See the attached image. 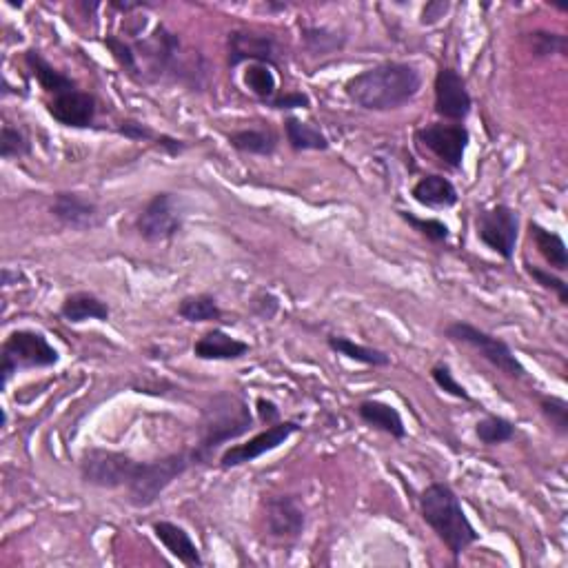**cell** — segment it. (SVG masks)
<instances>
[{
  "mask_svg": "<svg viewBox=\"0 0 568 568\" xmlns=\"http://www.w3.org/2000/svg\"><path fill=\"white\" fill-rule=\"evenodd\" d=\"M105 47L109 49V54L111 58H114V63L125 71V74L129 78H134V80H140L142 83V74H140V63H138V54H136V49L134 45H129L127 40H123L120 36H107L105 40Z\"/></svg>",
  "mask_w": 568,
  "mask_h": 568,
  "instance_id": "35",
  "label": "cell"
},
{
  "mask_svg": "<svg viewBox=\"0 0 568 568\" xmlns=\"http://www.w3.org/2000/svg\"><path fill=\"white\" fill-rule=\"evenodd\" d=\"M269 12H284V9H287V3H267L265 5Z\"/></svg>",
  "mask_w": 568,
  "mask_h": 568,
  "instance_id": "47",
  "label": "cell"
},
{
  "mask_svg": "<svg viewBox=\"0 0 568 568\" xmlns=\"http://www.w3.org/2000/svg\"><path fill=\"white\" fill-rule=\"evenodd\" d=\"M298 431H300L298 422L280 420L276 424L267 426V429L260 431L258 435H253V438H249L247 442L227 446V449L220 455L218 466L222 471H231V469H238V466L256 462L262 458V455L280 449V446L287 440H291Z\"/></svg>",
  "mask_w": 568,
  "mask_h": 568,
  "instance_id": "11",
  "label": "cell"
},
{
  "mask_svg": "<svg viewBox=\"0 0 568 568\" xmlns=\"http://www.w3.org/2000/svg\"><path fill=\"white\" fill-rule=\"evenodd\" d=\"M60 362V353L43 331L16 329L7 336L0 349V384L9 387L18 371L49 369Z\"/></svg>",
  "mask_w": 568,
  "mask_h": 568,
  "instance_id": "5",
  "label": "cell"
},
{
  "mask_svg": "<svg viewBox=\"0 0 568 568\" xmlns=\"http://www.w3.org/2000/svg\"><path fill=\"white\" fill-rule=\"evenodd\" d=\"M34 145L32 138L27 136V131L23 127H14L5 123L0 129V158L3 160H16V158H27L32 156Z\"/></svg>",
  "mask_w": 568,
  "mask_h": 568,
  "instance_id": "33",
  "label": "cell"
},
{
  "mask_svg": "<svg viewBox=\"0 0 568 568\" xmlns=\"http://www.w3.org/2000/svg\"><path fill=\"white\" fill-rule=\"evenodd\" d=\"M515 424L504 418V415H495V413H486L482 420H478L475 424V438H478L484 446H500L511 442L515 438Z\"/></svg>",
  "mask_w": 568,
  "mask_h": 568,
  "instance_id": "30",
  "label": "cell"
},
{
  "mask_svg": "<svg viewBox=\"0 0 568 568\" xmlns=\"http://www.w3.org/2000/svg\"><path fill=\"white\" fill-rule=\"evenodd\" d=\"M475 238L502 260L511 262L515 258L517 240H520V213L509 205H495L478 211Z\"/></svg>",
  "mask_w": 568,
  "mask_h": 568,
  "instance_id": "9",
  "label": "cell"
},
{
  "mask_svg": "<svg viewBox=\"0 0 568 568\" xmlns=\"http://www.w3.org/2000/svg\"><path fill=\"white\" fill-rule=\"evenodd\" d=\"M227 63L238 67L242 63H265L278 67V43L271 34L249 32V29H233L227 36Z\"/></svg>",
  "mask_w": 568,
  "mask_h": 568,
  "instance_id": "17",
  "label": "cell"
},
{
  "mask_svg": "<svg viewBox=\"0 0 568 568\" xmlns=\"http://www.w3.org/2000/svg\"><path fill=\"white\" fill-rule=\"evenodd\" d=\"M191 466H196L191 451H178L158 460L136 462V469L125 486L127 502L134 506V509H149V506H154L160 500L162 493H165L171 484L191 469Z\"/></svg>",
  "mask_w": 568,
  "mask_h": 568,
  "instance_id": "4",
  "label": "cell"
},
{
  "mask_svg": "<svg viewBox=\"0 0 568 568\" xmlns=\"http://www.w3.org/2000/svg\"><path fill=\"white\" fill-rule=\"evenodd\" d=\"M185 225V202L171 191H158L136 218V231L145 242L174 240Z\"/></svg>",
  "mask_w": 568,
  "mask_h": 568,
  "instance_id": "8",
  "label": "cell"
},
{
  "mask_svg": "<svg viewBox=\"0 0 568 568\" xmlns=\"http://www.w3.org/2000/svg\"><path fill=\"white\" fill-rule=\"evenodd\" d=\"M420 515L424 524L438 535V540L451 553L453 562L480 542V533L466 515L460 495L451 484L431 482L420 495Z\"/></svg>",
  "mask_w": 568,
  "mask_h": 568,
  "instance_id": "2",
  "label": "cell"
},
{
  "mask_svg": "<svg viewBox=\"0 0 568 568\" xmlns=\"http://www.w3.org/2000/svg\"><path fill=\"white\" fill-rule=\"evenodd\" d=\"M116 131L120 136L131 140V142H154L156 136H158L149 125L140 123V120H131V118L123 120V123L116 127Z\"/></svg>",
  "mask_w": 568,
  "mask_h": 568,
  "instance_id": "41",
  "label": "cell"
},
{
  "mask_svg": "<svg viewBox=\"0 0 568 568\" xmlns=\"http://www.w3.org/2000/svg\"><path fill=\"white\" fill-rule=\"evenodd\" d=\"M529 236L537 253H540V256L546 260V265H549L555 273H564L568 269V249L560 233L546 229L540 225V222L531 220Z\"/></svg>",
  "mask_w": 568,
  "mask_h": 568,
  "instance_id": "24",
  "label": "cell"
},
{
  "mask_svg": "<svg viewBox=\"0 0 568 568\" xmlns=\"http://www.w3.org/2000/svg\"><path fill=\"white\" fill-rule=\"evenodd\" d=\"M60 316L69 324H83L87 320L107 322L111 318L109 302L98 298L91 291H74L60 304Z\"/></svg>",
  "mask_w": 568,
  "mask_h": 568,
  "instance_id": "22",
  "label": "cell"
},
{
  "mask_svg": "<svg viewBox=\"0 0 568 568\" xmlns=\"http://www.w3.org/2000/svg\"><path fill=\"white\" fill-rule=\"evenodd\" d=\"M265 529L280 542H296L307 526V513L293 495H269L262 500Z\"/></svg>",
  "mask_w": 568,
  "mask_h": 568,
  "instance_id": "15",
  "label": "cell"
},
{
  "mask_svg": "<svg viewBox=\"0 0 568 568\" xmlns=\"http://www.w3.org/2000/svg\"><path fill=\"white\" fill-rule=\"evenodd\" d=\"M400 218L407 222V225H411L415 231H418L422 238L433 242V245H442V242L451 238V229L446 227L444 222L438 220V218H420L411 211H400Z\"/></svg>",
  "mask_w": 568,
  "mask_h": 568,
  "instance_id": "37",
  "label": "cell"
},
{
  "mask_svg": "<svg viewBox=\"0 0 568 568\" xmlns=\"http://www.w3.org/2000/svg\"><path fill=\"white\" fill-rule=\"evenodd\" d=\"M358 415L371 429L387 433L393 440H407V424H404L402 413L393 404L382 400H362L358 404Z\"/></svg>",
  "mask_w": 568,
  "mask_h": 568,
  "instance_id": "21",
  "label": "cell"
},
{
  "mask_svg": "<svg viewBox=\"0 0 568 568\" xmlns=\"http://www.w3.org/2000/svg\"><path fill=\"white\" fill-rule=\"evenodd\" d=\"M242 80H245V87L251 91V94L262 100L265 105L278 94L276 74H273V67L265 63H249L245 74H242Z\"/></svg>",
  "mask_w": 568,
  "mask_h": 568,
  "instance_id": "31",
  "label": "cell"
},
{
  "mask_svg": "<svg viewBox=\"0 0 568 568\" xmlns=\"http://www.w3.org/2000/svg\"><path fill=\"white\" fill-rule=\"evenodd\" d=\"M284 138H287L289 147L296 154H304V151H327L331 147L329 138L322 134V129L313 127L311 123H304L298 116L284 118Z\"/></svg>",
  "mask_w": 568,
  "mask_h": 568,
  "instance_id": "27",
  "label": "cell"
},
{
  "mask_svg": "<svg viewBox=\"0 0 568 568\" xmlns=\"http://www.w3.org/2000/svg\"><path fill=\"white\" fill-rule=\"evenodd\" d=\"M136 462L125 451L105 449V446H89L80 455V480L91 489L118 491L125 489Z\"/></svg>",
  "mask_w": 568,
  "mask_h": 568,
  "instance_id": "7",
  "label": "cell"
},
{
  "mask_svg": "<svg viewBox=\"0 0 568 568\" xmlns=\"http://www.w3.org/2000/svg\"><path fill=\"white\" fill-rule=\"evenodd\" d=\"M526 45L533 58H553V56H568V36L560 32H549V29H535L526 34Z\"/></svg>",
  "mask_w": 568,
  "mask_h": 568,
  "instance_id": "32",
  "label": "cell"
},
{
  "mask_svg": "<svg viewBox=\"0 0 568 568\" xmlns=\"http://www.w3.org/2000/svg\"><path fill=\"white\" fill-rule=\"evenodd\" d=\"M156 149H160L162 154L169 156V158H178L185 154V151L189 149V142L187 140H180L176 136H169V134H158L156 140L151 142Z\"/></svg>",
  "mask_w": 568,
  "mask_h": 568,
  "instance_id": "43",
  "label": "cell"
},
{
  "mask_svg": "<svg viewBox=\"0 0 568 568\" xmlns=\"http://www.w3.org/2000/svg\"><path fill=\"white\" fill-rule=\"evenodd\" d=\"M256 411H258L260 422L267 424V426L282 420V411H280L278 404L273 402V400H269V398H262V395L256 400Z\"/></svg>",
  "mask_w": 568,
  "mask_h": 568,
  "instance_id": "44",
  "label": "cell"
},
{
  "mask_svg": "<svg viewBox=\"0 0 568 568\" xmlns=\"http://www.w3.org/2000/svg\"><path fill=\"white\" fill-rule=\"evenodd\" d=\"M140 58L145 60V67H142V83H154L160 80L162 74L174 67L178 52H180V38L178 34L169 32L165 25H158L156 32L151 34L147 40H138L134 45Z\"/></svg>",
  "mask_w": 568,
  "mask_h": 568,
  "instance_id": "16",
  "label": "cell"
},
{
  "mask_svg": "<svg viewBox=\"0 0 568 568\" xmlns=\"http://www.w3.org/2000/svg\"><path fill=\"white\" fill-rule=\"evenodd\" d=\"M302 45L307 47V52L313 56H329L333 52L347 45V36L336 32L331 27H318V25H302L300 27Z\"/></svg>",
  "mask_w": 568,
  "mask_h": 568,
  "instance_id": "28",
  "label": "cell"
},
{
  "mask_svg": "<svg viewBox=\"0 0 568 568\" xmlns=\"http://www.w3.org/2000/svg\"><path fill=\"white\" fill-rule=\"evenodd\" d=\"M256 420L242 395L233 391H218L211 395L200 413L198 444L191 449L196 464H209L220 446L247 435Z\"/></svg>",
  "mask_w": 568,
  "mask_h": 568,
  "instance_id": "3",
  "label": "cell"
},
{
  "mask_svg": "<svg viewBox=\"0 0 568 568\" xmlns=\"http://www.w3.org/2000/svg\"><path fill=\"white\" fill-rule=\"evenodd\" d=\"M435 114L446 123H464L473 111V96L466 78L453 67H440L433 80Z\"/></svg>",
  "mask_w": 568,
  "mask_h": 568,
  "instance_id": "12",
  "label": "cell"
},
{
  "mask_svg": "<svg viewBox=\"0 0 568 568\" xmlns=\"http://www.w3.org/2000/svg\"><path fill=\"white\" fill-rule=\"evenodd\" d=\"M151 531H154L156 540L162 546H165V551L171 557H176L180 564L196 566V568L205 566V560H202L200 549L196 546L194 537L189 535L185 526H180L176 522H169V520H160V522H154Z\"/></svg>",
  "mask_w": 568,
  "mask_h": 568,
  "instance_id": "18",
  "label": "cell"
},
{
  "mask_svg": "<svg viewBox=\"0 0 568 568\" xmlns=\"http://www.w3.org/2000/svg\"><path fill=\"white\" fill-rule=\"evenodd\" d=\"M431 380L435 382V387H438L440 391H444L446 395H451V398H458V400H462V402H473L471 393L466 391V387H464L462 382H458V378H455L453 369H451L446 362L433 364Z\"/></svg>",
  "mask_w": 568,
  "mask_h": 568,
  "instance_id": "38",
  "label": "cell"
},
{
  "mask_svg": "<svg viewBox=\"0 0 568 568\" xmlns=\"http://www.w3.org/2000/svg\"><path fill=\"white\" fill-rule=\"evenodd\" d=\"M411 198L426 209H451L460 202L453 182L442 174H426L411 187Z\"/></svg>",
  "mask_w": 568,
  "mask_h": 568,
  "instance_id": "20",
  "label": "cell"
},
{
  "mask_svg": "<svg viewBox=\"0 0 568 568\" xmlns=\"http://www.w3.org/2000/svg\"><path fill=\"white\" fill-rule=\"evenodd\" d=\"M415 145L438 158L444 167L462 169L466 149L471 145V131L462 123H431L415 129Z\"/></svg>",
  "mask_w": 568,
  "mask_h": 568,
  "instance_id": "10",
  "label": "cell"
},
{
  "mask_svg": "<svg viewBox=\"0 0 568 568\" xmlns=\"http://www.w3.org/2000/svg\"><path fill=\"white\" fill-rule=\"evenodd\" d=\"M45 107L47 114L52 116L58 125L69 129H89L96 123L98 116L96 96L80 89L78 85L60 91L56 96H49Z\"/></svg>",
  "mask_w": 568,
  "mask_h": 568,
  "instance_id": "14",
  "label": "cell"
},
{
  "mask_svg": "<svg viewBox=\"0 0 568 568\" xmlns=\"http://www.w3.org/2000/svg\"><path fill=\"white\" fill-rule=\"evenodd\" d=\"M249 344L229 336L222 329H211L194 342V355L205 362H233L245 358L249 353Z\"/></svg>",
  "mask_w": 568,
  "mask_h": 568,
  "instance_id": "19",
  "label": "cell"
},
{
  "mask_svg": "<svg viewBox=\"0 0 568 568\" xmlns=\"http://www.w3.org/2000/svg\"><path fill=\"white\" fill-rule=\"evenodd\" d=\"M52 216L63 227L78 233L96 231L107 222L103 207L85 194H76V191H58L52 202Z\"/></svg>",
  "mask_w": 568,
  "mask_h": 568,
  "instance_id": "13",
  "label": "cell"
},
{
  "mask_svg": "<svg viewBox=\"0 0 568 568\" xmlns=\"http://www.w3.org/2000/svg\"><path fill=\"white\" fill-rule=\"evenodd\" d=\"M267 107L276 109V111H293V109H309L311 107V98L309 94H304V91H278L276 96H273Z\"/></svg>",
  "mask_w": 568,
  "mask_h": 568,
  "instance_id": "40",
  "label": "cell"
},
{
  "mask_svg": "<svg viewBox=\"0 0 568 568\" xmlns=\"http://www.w3.org/2000/svg\"><path fill=\"white\" fill-rule=\"evenodd\" d=\"M524 271H526V276L537 284V287H542L544 291H551L562 307H568V282L560 276V273H555L553 269L531 265V262H524Z\"/></svg>",
  "mask_w": 568,
  "mask_h": 568,
  "instance_id": "36",
  "label": "cell"
},
{
  "mask_svg": "<svg viewBox=\"0 0 568 568\" xmlns=\"http://www.w3.org/2000/svg\"><path fill=\"white\" fill-rule=\"evenodd\" d=\"M537 407L557 438H568V402L562 395H537Z\"/></svg>",
  "mask_w": 568,
  "mask_h": 568,
  "instance_id": "34",
  "label": "cell"
},
{
  "mask_svg": "<svg viewBox=\"0 0 568 568\" xmlns=\"http://www.w3.org/2000/svg\"><path fill=\"white\" fill-rule=\"evenodd\" d=\"M422 74L411 63L387 60V63L373 65L347 80L344 94L355 107L364 111H395L409 105L420 94Z\"/></svg>",
  "mask_w": 568,
  "mask_h": 568,
  "instance_id": "1",
  "label": "cell"
},
{
  "mask_svg": "<svg viewBox=\"0 0 568 568\" xmlns=\"http://www.w3.org/2000/svg\"><path fill=\"white\" fill-rule=\"evenodd\" d=\"M327 347L342 355V358L353 360L358 364H364V367H373V369H384V367H391V355L382 349H375L369 347V344H360L351 338H344V336H329L327 338Z\"/></svg>",
  "mask_w": 568,
  "mask_h": 568,
  "instance_id": "25",
  "label": "cell"
},
{
  "mask_svg": "<svg viewBox=\"0 0 568 568\" xmlns=\"http://www.w3.org/2000/svg\"><path fill=\"white\" fill-rule=\"evenodd\" d=\"M249 311L260 320H273L280 313V300L273 296L271 291H258L256 296L249 300Z\"/></svg>",
  "mask_w": 568,
  "mask_h": 568,
  "instance_id": "39",
  "label": "cell"
},
{
  "mask_svg": "<svg viewBox=\"0 0 568 568\" xmlns=\"http://www.w3.org/2000/svg\"><path fill=\"white\" fill-rule=\"evenodd\" d=\"M23 278L20 276L18 271H14V269H9V267H5L3 269V287H12V284H18V280Z\"/></svg>",
  "mask_w": 568,
  "mask_h": 568,
  "instance_id": "46",
  "label": "cell"
},
{
  "mask_svg": "<svg viewBox=\"0 0 568 568\" xmlns=\"http://www.w3.org/2000/svg\"><path fill=\"white\" fill-rule=\"evenodd\" d=\"M451 12V3L449 0H431V3H426L422 7V14H420V25L424 27H431V25H438L440 20Z\"/></svg>",
  "mask_w": 568,
  "mask_h": 568,
  "instance_id": "42",
  "label": "cell"
},
{
  "mask_svg": "<svg viewBox=\"0 0 568 568\" xmlns=\"http://www.w3.org/2000/svg\"><path fill=\"white\" fill-rule=\"evenodd\" d=\"M444 336L451 342L464 344V347H471L473 351H478L482 358L495 367L497 371H502L504 375H509L513 380L526 378V367L522 360L517 358L515 351L511 349V344L493 336L489 331H482L480 327H475L471 322H451L449 327L444 329Z\"/></svg>",
  "mask_w": 568,
  "mask_h": 568,
  "instance_id": "6",
  "label": "cell"
},
{
  "mask_svg": "<svg viewBox=\"0 0 568 568\" xmlns=\"http://www.w3.org/2000/svg\"><path fill=\"white\" fill-rule=\"evenodd\" d=\"M25 65L32 71L34 78L38 80L40 89L45 91L47 98L56 96L60 91L76 87V80H71L63 71H58L49 60L38 52V49H27L25 52Z\"/></svg>",
  "mask_w": 568,
  "mask_h": 568,
  "instance_id": "26",
  "label": "cell"
},
{
  "mask_svg": "<svg viewBox=\"0 0 568 568\" xmlns=\"http://www.w3.org/2000/svg\"><path fill=\"white\" fill-rule=\"evenodd\" d=\"M229 145L245 156H262L269 158L278 151L280 138L271 127H247L236 129L227 136Z\"/></svg>",
  "mask_w": 568,
  "mask_h": 568,
  "instance_id": "23",
  "label": "cell"
},
{
  "mask_svg": "<svg viewBox=\"0 0 568 568\" xmlns=\"http://www.w3.org/2000/svg\"><path fill=\"white\" fill-rule=\"evenodd\" d=\"M109 7L116 9V12L120 14H131V12H138V9H149L151 3H120V0H111Z\"/></svg>",
  "mask_w": 568,
  "mask_h": 568,
  "instance_id": "45",
  "label": "cell"
},
{
  "mask_svg": "<svg viewBox=\"0 0 568 568\" xmlns=\"http://www.w3.org/2000/svg\"><path fill=\"white\" fill-rule=\"evenodd\" d=\"M178 316L191 322H216L222 318V309L218 300L211 296V293H194V296H185L178 302Z\"/></svg>",
  "mask_w": 568,
  "mask_h": 568,
  "instance_id": "29",
  "label": "cell"
}]
</instances>
